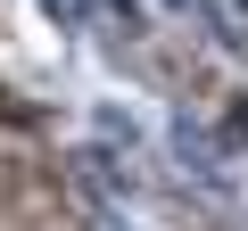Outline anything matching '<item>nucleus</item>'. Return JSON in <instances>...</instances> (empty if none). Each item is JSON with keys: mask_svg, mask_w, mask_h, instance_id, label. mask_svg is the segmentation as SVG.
Returning <instances> with one entry per match:
<instances>
[{"mask_svg": "<svg viewBox=\"0 0 248 231\" xmlns=\"http://www.w3.org/2000/svg\"><path fill=\"white\" fill-rule=\"evenodd\" d=\"M0 116H17V107H9V99H0Z\"/></svg>", "mask_w": 248, "mask_h": 231, "instance_id": "obj_2", "label": "nucleus"}, {"mask_svg": "<svg viewBox=\"0 0 248 231\" xmlns=\"http://www.w3.org/2000/svg\"><path fill=\"white\" fill-rule=\"evenodd\" d=\"M0 223L17 231H75V198L50 165L33 157H0Z\"/></svg>", "mask_w": 248, "mask_h": 231, "instance_id": "obj_1", "label": "nucleus"}]
</instances>
